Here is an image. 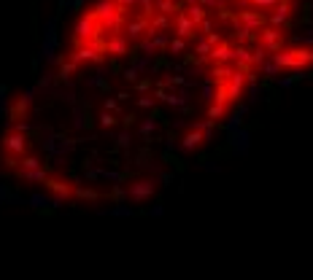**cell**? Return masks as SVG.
<instances>
[{
  "instance_id": "cell-1",
  "label": "cell",
  "mask_w": 313,
  "mask_h": 280,
  "mask_svg": "<svg viewBox=\"0 0 313 280\" xmlns=\"http://www.w3.org/2000/svg\"><path fill=\"white\" fill-rule=\"evenodd\" d=\"M303 0H86L51 65L11 97L0 167L54 202L170 183L259 84L313 65Z\"/></svg>"
}]
</instances>
